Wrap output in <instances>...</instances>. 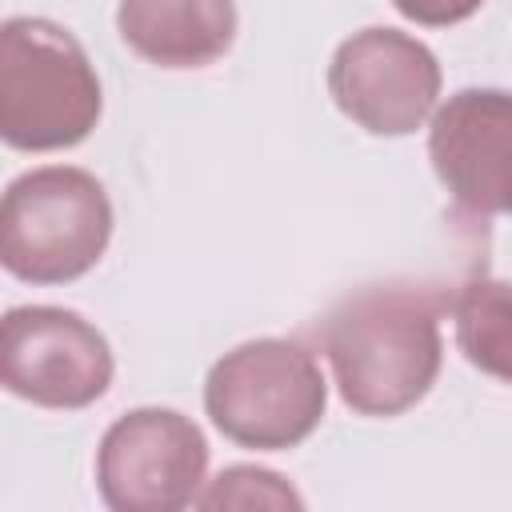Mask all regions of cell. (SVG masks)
I'll use <instances>...</instances> for the list:
<instances>
[{
	"instance_id": "11",
	"label": "cell",
	"mask_w": 512,
	"mask_h": 512,
	"mask_svg": "<svg viewBox=\"0 0 512 512\" xmlns=\"http://www.w3.org/2000/svg\"><path fill=\"white\" fill-rule=\"evenodd\" d=\"M200 508H304V496L276 472L256 464L224 468L196 500Z\"/></svg>"
},
{
	"instance_id": "8",
	"label": "cell",
	"mask_w": 512,
	"mask_h": 512,
	"mask_svg": "<svg viewBox=\"0 0 512 512\" xmlns=\"http://www.w3.org/2000/svg\"><path fill=\"white\" fill-rule=\"evenodd\" d=\"M428 160L448 196L476 216H512V92L460 88L432 112Z\"/></svg>"
},
{
	"instance_id": "2",
	"label": "cell",
	"mask_w": 512,
	"mask_h": 512,
	"mask_svg": "<svg viewBox=\"0 0 512 512\" xmlns=\"http://www.w3.org/2000/svg\"><path fill=\"white\" fill-rule=\"evenodd\" d=\"M104 108L100 76L80 40L44 16L0 28V136L20 152H56L88 140Z\"/></svg>"
},
{
	"instance_id": "5",
	"label": "cell",
	"mask_w": 512,
	"mask_h": 512,
	"mask_svg": "<svg viewBox=\"0 0 512 512\" xmlns=\"http://www.w3.org/2000/svg\"><path fill=\"white\" fill-rule=\"evenodd\" d=\"M208 440L176 408L116 416L96 448V488L112 512H176L200 500Z\"/></svg>"
},
{
	"instance_id": "3",
	"label": "cell",
	"mask_w": 512,
	"mask_h": 512,
	"mask_svg": "<svg viewBox=\"0 0 512 512\" xmlns=\"http://www.w3.org/2000/svg\"><path fill=\"white\" fill-rule=\"evenodd\" d=\"M328 408L320 360L284 336L244 340L224 352L204 380V412L220 436L256 452L304 444Z\"/></svg>"
},
{
	"instance_id": "10",
	"label": "cell",
	"mask_w": 512,
	"mask_h": 512,
	"mask_svg": "<svg viewBox=\"0 0 512 512\" xmlns=\"http://www.w3.org/2000/svg\"><path fill=\"white\" fill-rule=\"evenodd\" d=\"M448 308L464 360L512 384V280L476 276L460 284Z\"/></svg>"
},
{
	"instance_id": "4",
	"label": "cell",
	"mask_w": 512,
	"mask_h": 512,
	"mask_svg": "<svg viewBox=\"0 0 512 512\" xmlns=\"http://www.w3.org/2000/svg\"><path fill=\"white\" fill-rule=\"evenodd\" d=\"M112 240L104 184L72 164L20 172L0 200V264L28 284H68L92 272Z\"/></svg>"
},
{
	"instance_id": "9",
	"label": "cell",
	"mask_w": 512,
	"mask_h": 512,
	"mask_svg": "<svg viewBox=\"0 0 512 512\" xmlns=\"http://www.w3.org/2000/svg\"><path fill=\"white\" fill-rule=\"evenodd\" d=\"M120 40L160 68L216 64L236 40L232 0H120Z\"/></svg>"
},
{
	"instance_id": "7",
	"label": "cell",
	"mask_w": 512,
	"mask_h": 512,
	"mask_svg": "<svg viewBox=\"0 0 512 512\" xmlns=\"http://www.w3.org/2000/svg\"><path fill=\"white\" fill-rule=\"evenodd\" d=\"M336 108L372 136H408L440 96L436 52L400 28H364L340 40L328 64Z\"/></svg>"
},
{
	"instance_id": "12",
	"label": "cell",
	"mask_w": 512,
	"mask_h": 512,
	"mask_svg": "<svg viewBox=\"0 0 512 512\" xmlns=\"http://www.w3.org/2000/svg\"><path fill=\"white\" fill-rule=\"evenodd\" d=\"M400 16L424 24V28H448V24H460L468 20L484 0H392Z\"/></svg>"
},
{
	"instance_id": "1",
	"label": "cell",
	"mask_w": 512,
	"mask_h": 512,
	"mask_svg": "<svg viewBox=\"0 0 512 512\" xmlns=\"http://www.w3.org/2000/svg\"><path fill=\"white\" fill-rule=\"evenodd\" d=\"M444 296L428 284H364L328 308L320 344L332 364L340 400L356 416H400L416 408L444 360Z\"/></svg>"
},
{
	"instance_id": "6",
	"label": "cell",
	"mask_w": 512,
	"mask_h": 512,
	"mask_svg": "<svg viewBox=\"0 0 512 512\" xmlns=\"http://www.w3.org/2000/svg\"><path fill=\"white\" fill-rule=\"evenodd\" d=\"M116 360L104 332L72 308H8L0 328L4 388L40 408H88L112 384Z\"/></svg>"
}]
</instances>
